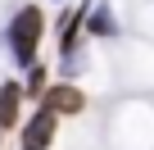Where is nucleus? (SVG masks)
<instances>
[{
    "instance_id": "4",
    "label": "nucleus",
    "mask_w": 154,
    "mask_h": 150,
    "mask_svg": "<svg viewBox=\"0 0 154 150\" xmlns=\"http://www.w3.org/2000/svg\"><path fill=\"white\" fill-rule=\"evenodd\" d=\"M23 82L18 78H5L0 82V132H14L23 123Z\"/></svg>"
},
{
    "instance_id": "5",
    "label": "nucleus",
    "mask_w": 154,
    "mask_h": 150,
    "mask_svg": "<svg viewBox=\"0 0 154 150\" xmlns=\"http://www.w3.org/2000/svg\"><path fill=\"white\" fill-rule=\"evenodd\" d=\"M86 37H95V41H113L118 37V18H113L109 5H95L86 14Z\"/></svg>"
},
{
    "instance_id": "1",
    "label": "nucleus",
    "mask_w": 154,
    "mask_h": 150,
    "mask_svg": "<svg viewBox=\"0 0 154 150\" xmlns=\"http://www.w3.org/2000/svg\"><path fill=\"white\" fill-rule=\"evenodd\" d=\"M45 27H50V18H45V9H41V5H18V9H14V18L5 23V46H9V59H14L23 73L41 59Z\"/></svg>"
},
{
    "instance_id": "3",
    "label": "nucleus",
    "mask_w": 154,
    "mask_h": 150,
    "mask_svg": "<svg viewBox=\"0 0 154 150\" xmlns=\"http://www.w3.org/2000/svg\"><path fill=\"white\" fill-rule=\"evenodd\" d=\"M41 105L50 114H59V118H77V114H86V91L63 78V82H50V91L41 96Z\"/></svg>"
},
{
    "instance_id": "7",
    "label": "nucleus",
    "mask_w": 154,
    "mask_h": 150,
    "mask_svg": "<svg viewBox=\"0 0 154 150\" xmlns=\"http://www.w3.org/2000/svg\"><path fill=\"white\" fill-rule=\"evenodd\" d=\"M0 145H5V132H0Z\"/></svg>"
},
{
    "instance_id": "2",
    "label": "nucleus",
    "mask_w": 154,
    "mask_h": 150,
    "mask_svg": "<svg viewBox=\"0 0 154 150\" xmlns=\"http://www.w3.org/2000/svg\"><path fill=\"white\" fill-rule=\"evenodd\" d=\"M54 136H59V114H50L45 105H36L18 123V150H50Z\"/></svg>"
},
{
    "instance_id": "6",
    "label": "nucleus",
    "mask_w": 154,
    "mask_h": 150,
    "mask_svg": "<svg viewBox=\"0 0 154 150\" xmlns=\"http://www.w3.org/2000/svg\"><path fill=\"white\" fill-rule=\"evenodd\" d=\"M45 91H50V64H45V59H36V64L27 68V78H23V96L41 105V96H45Z\"/></svg>"
}]
</instances>
